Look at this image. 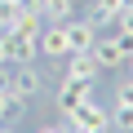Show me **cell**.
<instances>
[{
  "label": "cell",
  "instance_id": "1",
  "mask_svg": "<svg viewBox=\"0 0 133 133\" xmlns=\"http://www.w3.org/2000/svg\"><path fill=\"white\" fill-rule=\"evenodd\" d=\"M62 120L71 124V133H111V111L98 98H89L84 107H76L71 115H62Z\"/></svg>",
  "mask_w": 133,
  "mask_h": 133
},
{
  "label": "cell",
  "instance_id": "2",
  "mask_svg": "<svg viewBox=\"0 0 133 133\" xmlns=\"http://www.w3.org/2000/svg\"><path fill=\"white\" fill-rule=\"evenodd\" d=\"M89 53H93V62L102 66V71H115V66H124V62H129V53H133V44H129L124 36H98Z\"/></svg>",
  "mask_w": 133,
  "mask_h": 133
},
{
  "label": "cell",
  "instance_id": "3",
  "mask_svg": "<svg viewBox=\"0 0 133 133\" xmlns=\"http://www.w3.org/2000/svg\"><path fill=\"white\" fill-rule=\"evenodd\" d=\"M40 89H44V80H40V71H36V62H18V66H9V98L31 102Z\"/></svg>",
  "mask_w": 133,
  "mask_h": 133
},
{
  "label": "cell",
  "instance_id": "4",
  "mask_svg": "<svg viewBox=\"0 0 133 133\" xmlns=\"http://www.w3.org/2000/svg\"><path fill=\"white\" fill-rule=\"evenodd\" d=\"M5 53H9V66L36 62L40 58V31H9L5 36Z\"/></svg>",
  "mask_w": 133,
  "mask_h": 133
},
{
  "label": "cell",
  "instance_id": "5",
  "mask_svg": "<svg viewBox=\"0 0 133 133\" xmlns=\"http://www.w3.org/2000/svg\"><path fill=\"white\" fill-rule=\"evenodd\" d=\"M66 53H89L98 40V22L93 18H66Z\"/></svg>",
  "mask_w": 133,
  "mask_h": 133
},
{
  "label": "cell",
  "instance_id": "6",
  "mask_svg": "<svg viewBox=\"0 0 133 133\" xmlns=\"http://www.w3.org/2000/svg\"><path fill=\"white\" fill-rule=\"evenodd\" d=\"M93 98V84L89 80H71V76H62V84H58V111L62 115H71L76 107H84Z\"/></svg>",
  "mask_w": 133,
  "mask_h": 133
},
{
  "label": "cell",
  "instance_id": "7",
  "mask_svg": "<svg viewBox=\"0 0 133 133\" xmlns=\"http://www.w3.org/2000/svg\"><path fill=\"white\" fill-rule=\"evenodd\" d=\"M40 58H66V27L62 22L40 27Z\"/></svg>",
  "mask_w": 133,
  "mask_h": 133
},
{
  "label": "cell",
  "instance_id": "8",
  "mask_svg": "<svg viewBox=\"0 0 133 133\" xmlns=\"http://www.w3.org/2000/svg\"><path fill=\"white\" fill-rule=\"evenodd\" d=\"M66 76H71V80H98L102 76V66L93 62V53H66Z\"/></svg>",
  "mask_w": 133,
  "mask_h": 133
},
{
  "label": "cell",
  "instance_id": "9",
  "mask_svg": "<svg viewBox=\"0 0 133 133\" xmlns=\"http://www.w3.org/2000/svg\"><path fill=\"white\" fill-rule=\"evenodd\" d=\"M40 18H44V22H66V18H76V0H40Z\"/></svg>",
  "mask_w": 133,
  "mask_h": 133
},
{
  "label": "cell",
  "instance_id": "10",
  "mask_svg": "<svg viewBox=\"0 0 133 133\" xmlns=\"http://www.w3.org/2000/svg\"><path fill=\"white\" fill-rule=\"evenodd\" d=\"M111 129L133 133V107H129V102H115V107H111Z\"/></svg>",
  "mask_w": 133,
  "mask_h": 133
},
{
  "label": "cell",
  "instance_id": "11",
  "mask_svg": "<svg viewBox=\"0 0 133 133\" xmlns=\"http://www.w3.org/2000/svg\"><path fill=\"white\" fill-rule=\"evenodd\" d=\"M115 36H124V40L133 44V5H124V9L115 14Z\"/></svg>",
  "mask_w": 133,
  "mask_h": 133
},
{
  "label": "cell",
  "instance_id": "12",
  "mask_svg": "<svg viewBox=\"0 0 133 133\" xmlns=\"http://www.w3.org/2000/svg\"><path fill=\"white\" fill-rule=\"evenodd\" d=\"M115 102H129V107H133V76H129V80L115 89Z\"/></svg>",
  "mask_w": 133,
  "mask_h": 133
},
{
  "label": "cell",
  "instance_id": "13",
  "mask_svg": "<svg viewBox=\"0 0 133 133\" xmlns=\"http://www.w3.org/2000/svg\"><path fill=\"white\" fill-rule=\"evenodd\" d=\"M36 133H71V124H66V120H62V124H40Z\"/></svg>",
  "mask_w": 133,
  "mask_h": 133
},
{
  "label": "cell",
  "instance_id": "14",
  "mask_svg": "<svg viewBox=\"0 0 133 133\" xmlns=\"http://www.w3.org/2000/svg\"><path fill=\"white\" fill-rule=\"evenodd\" d=\"M0 66H9V53H5V31H0Z\"/></svg>",
  "mask_w": 133,
  "mask_h": 133
},
{
  "label": "cell",
  "instance_id": "15",
  "mask_svg": "<svg viewBox=\"0 0 133 133\" xmlns=\"http://www.w3.org/2000/svg\"><path fill=\"white\" fill-rule=\"evenodd\" d=\"M0 133H18V129H14V124H0Z\"/></svg>",
  "mask_w": 133,
  "mask_h": 133
},
{
  "label": "cell",
  "instance_id": "16",
  "mask_svg": "<svg viewBox=\"0 0 133 133\" xmlns=\"http://www.w3.org/2000/svg\"><path fill=\"white\" fill-rule=\"evenodd\" d=\"M129 76H133V53H129Z\"/></svg>",
  "mask_w": 133,
  "mask_h": 133
},
{
  "label": "cell",
  "instance_id": "17",
  "mask_svg": "<svg viewBox=\"0 0 133 133\" xmlns=\"http://www.w3.org/2000/svg\"><path fill=\"white\" fill-rule=\"evenodd\" d=\"M9 5H18V0H9Z\"/></svg>",
  "mask_w": 133,
  "mask_h": 133
}]
</instances>
